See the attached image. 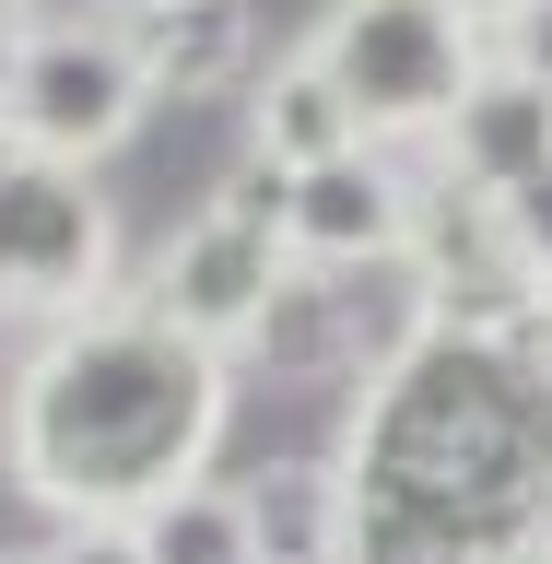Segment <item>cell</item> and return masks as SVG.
<instances>
[{"mask_svg": "<svg viewBox=\"0 0 552 564\" xmlns=\"http://www.w3.org/2000/svg\"><path fill=\"white\" fill-rule=\"evenodd\" d=\"M552 165V95L529 83V70L494 59L470 95H458V118L435 130V176H458V188H483V200H506V188H529V176Z\"/></svg>", "mask_w": 552, "mask_h": 564, "instance_id": "obj_8", "label": "cell"}, {"mask_svg": "<svg viewBox=\"0 0 552 564\" xmlns=\"http://www.w3.org/2000/svg\"><path fill=\"white\" fill-rule=\"evenodd\" d=\"M541 564H552V553H541Z\"/></svg>", "mask_w": 552, "mask_h": 564, "instance_id": "obj_22", "label": "cell"}, {"mask_svg": "<svg viewBox=\"0 0 552 564\" xmlns=\"http://www.w3.org/2000/svg\"><path fill=\"white\" fill-rule=\"evenodd\" d=\"M141 564H259V518H247V482H176L165 506L130 518Z\"/></svg>", "mask_w": 552, "mask_h": 564, "instance_id": "obj_12", "label": "cell"}, {"mask_svg": "<svg viewBox=\"0 0 552 564\" xmlns=\"http://www.w3.org/2000/svg\"><path fill=\"white\" fill-rule=\"evenodd\" d=\"M412 282L435 329L447 341H529V317H541V271H529L518 247H506V212L483 188H458V176H423V212H412Z\"/></svg>", "mask_w": 552, "mask_h": 564, "instance_id": "obj_6", "label": "cell"}, {"mask_svg": "<svg viewBox=\"0 0 552 564\" xmlns=\"http://www.w3.org/2000/svg\"><path fill=\"white\" fill-rule=\"evenodd\" d=\"M306 59L342 83L353 130L377 141V153H435L458 95L494 70V35L458 24L447 0H329L306 24Z\"/></svg>", "mask_w": 552, "mask_h": 564, "instance_id": "obj_2", "label": "cell"}, {"mask_svg": "<svg viewBox=\"0 0 552 564\" xmlns=\"http://www.w3.org/2000/svg\"><path fill=\"white\" fill-rule=\"evenodd\" d=\"M35 564H141V553H130V529H47Z\"/></svg>", "mask_w": 552, "mask_h": 564, "instance_id": "obj_15", "label": "cell"}, {"mask_svg": "<svg viewBox=\"0 0 552 564\" xmlns=\"http://www.w3.org/2000/svg\"><path fill=\"white\" fill-rule=\"evenodd\" d=\"M118 12H165V0H118Z\"/></svg>", "mask_w": 552, "mask_h": 564, "instance_id": "obj_20", "label": "cell"}, {"mask_svg": "<svg viewBox=\"0 0 552 564\" xmlns=\"http://www.w3.org/2000/svg\"><path fill=\"white\" fill-rule=\"evenodd\" d=\"M447 12H458V24H483V35H506V24L529 12V0H447Z\"/></svg>", "mask_w": 552, "mask_h": 564, "instance_id": "obj_16", "label": "cell"}, {"mask_svg": "<svg viewBox=\"0 0 552 564\" xmlns=\"http://www.w3.org/2000/svg\"><path fill=\"white\" fill-rule=\"evenodd\" d=\"M494 212H506V247H518L529 271L552 282V165L529 176V188H506V200H494Z\"/></svg>", "mask_w": 552, "mask_h": 564, "instance_id": "obj_13", "label": "cell"}, {"mask_svg": "<svg viewBox=\"0 0 552 564\" xmlns=\"http://www.w3.org/2000/svg\"><path fill=\"white\" fill-rule=\"evenodd\" d=\"M412 212H423V176L400 153H342L317 176H282V247L294 271H377L412 247Z\"/></svg>", "mask_w": 552, "mask_h": 564, "instance_id": "obj_7", "label": "cell"}, {"mask_svg": "<svg viewBox=\"0 0 552 564\" xmlns=\"http://www.w3.org/2000/svg\"><path fill=\"white\" fill-rule=\"evenodd\" d=\"M282 282H294V247H282V176L271 165H236L165 247H153L141 306L165 317V329H188L201 352L236 365V352L259 341V317L282 306Z\"/></svg>", "mask_w": 552, "mask_h": 564, "instance_id": "obj_3", "label": "cell"}, {"mask_svg": "<svg viewBox=\"0 0 552 564\" xmlns=\"http://www.w3.org/2000/svg\"><path fill=\"white\" fill-rule=\"evenodd\" d=\"M247 518H259V564H342V470L329 458H282V470H259L247 482Z\"/></svg>", "mask_w": 552, "mask_h": 564, "instance_id": "obj_11", "label": "cell"}, {"mask_svg": "<svg viewBox=\"0 0 552 564\" xmlns=\"http://www.w3.org/2000/svg\"><path fill=\"white\" fill-rule=\"evenodd\" d=\"M0 118H12L24 153L95 176L106 153L153 118V70H141L118 12H35V24L0 47Z\"/></svg>", "mask_w": 552, "mask_h": 564, "instance_id": "obj_4", "label": "cell"}, {"mask_svg": "<svg viewBox=\"0 0 552 564\" xmlns=\"http://www.w3.org/2000/svg\"><path fill=\"white\" fill-rule=\"evenodd\" d=\"M0 564H35V553H0Z\"/></svg>", "mask_w": 552, "mask_h": 564, "instance_id": "obj_21", "label": "cell"}, {"mask_svg": "<svg viewBox=\"0 0 552 564\" xmlns=\"http://www.w3.org/2000/svg\"><path fill=\"white\" fill-rule=\"evenodd\" d=\"M12 352H24V317H12V306H0V365H12Z\"/></svg>", "mask_w": 552, "mask_h": 564, "instance_id": "obj_19", "label": "cell"}, {"mask_svg": "<svg viewBox=\"0 0 552 564\" xmlns=\"http://www.w3.org/2000/svg\"><path fill=\"white\" fill-rule=\"evenodd\" d=\"M153 70V106H201V95H247L259 83V47H247V12L236 0H165V12H118Z\"/></svg>", "mask_w": 552, "mask_h": 564, "instance_id": "obj_10", "label": "cell"}, {"mask_svg": "<svg viewBox=\"0 0 552 564\" xmlns=\"http://www.w3.org/2000/svg\"><path fill=\"white\" fill-rule=\"evenodd\" d=\"M236 106H247V165H271V176H317V165H342V153H377V141L353 130L342 83H329L306 47L259 59V83H247Z\"/></svg>", "mask_w": 552, "mask_h": 564, "instance_id": "obj_9", "label": "cell"}, {"mask_svg": "<svg viewBox=\"0 0 552 564\" xmlns=\"http://www.w3.org/2000/svg\"><path fill=\"white\" fill-rule=\"evenodd\" d=\"M224 423H236V365L165 329L141 294H106L12 352L0 482L47 529H130L176 482H212Z\"/></svg>", "mask_w": 552, "mask_h": 564, "instance_id": "obj_1", "label": "cell"}, {"mask_svg": "<svg viewBox=\"0 0 552 564\" xmlns=\"http://www.w3.org/2000/svg\"><path fill=\"white\" fill-rule=\"evenodd\" d=\"M106 294H118V224H106L95 176L0 141V306L24 329H59Z\"/></svg>", "mask_w": 552, "mask_h": 564, "instance_id": "obj_5", "label": "cell"}, {"mask_svg": "<svg viewBox=\"0 0 552 564\" xmlns=\"http://www.w3.org/2000/svg\"><path fill=\"white\" fill-rule=\"evenodd\" d=\"M35 24V0H0V47H12V35H24Z\"/></svg>", "mask_w": 552, "mask_h": 564, "instance_id": "obj_18", "label": "cell"}, {"mask_svg": "<svg viewBox=\"0 0 552 564\" xmlns=\"http://www.w3.org/2000/svg\"><path fill=\"white\" fill-rule=\"evenodd\" d=\"M529 352L552 365V282H541V317H529Z\"/></svg>", "mask_w": 552, "mask_h": 564, "instance_id": "obj_17", "label": "cell"}, {"mask_svg": "<svg viewBox=\"0 0 552 564\" xmlns=\"http://www.w3.org/2000/svg\"><path fill=\"white\" fill-rule=\"evenodd\" d=\"M494 59H506V70H529V83H541V95H552V0H529L518 24L494 35Z\"/></svg>", "mask_w": 552, "mask_h": 564, "instance_id": "obj_14", "label": "cell"}]
</instances>
